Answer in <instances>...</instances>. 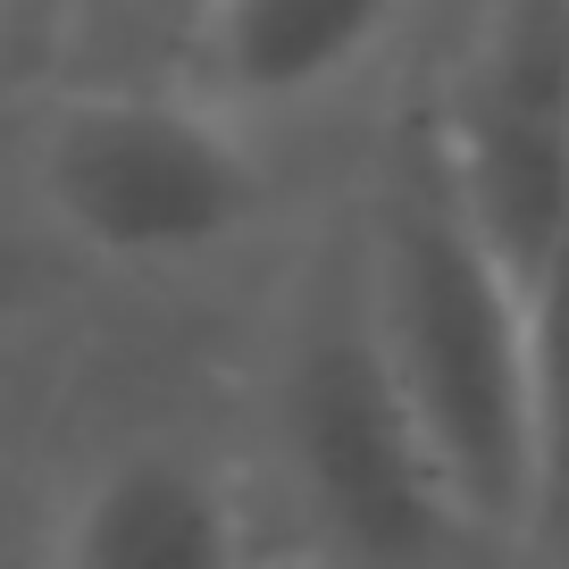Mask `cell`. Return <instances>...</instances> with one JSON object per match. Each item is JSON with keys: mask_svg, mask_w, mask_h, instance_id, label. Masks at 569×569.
<instances>
[{"mask_svg": "<svg viewBox=\"0 0 569 569\" xmlns=\"http://www.w3.org/2000/svg\"><path fill=\"white\" fill-rule=\"evenodd\" d=\"M528 360H536V519L528 545L569 569V243L528 293Z\"/></svg>", "mask_w": 569, "mask_h": 569, "instance_id": "obj_7", "label": "cell"}, {"mask_svg": "<svg viewBox=\"0 0 569 569\" xmlns=\"http://www.w3.org/2000/svg\"><path fill=\"white\" fill-rule=\"evenodd\" d=\"M0 34H9V18H0Z\"/></svg>", "mask_w": 569, "mask_h": 569, "instance_id": "obj_8", "label": "cell"}, {"mask_svg": "<svg viewBox=\"0 0 569 569\" xmlns=\"http://www.w3.org/2000/svg\"><path fill=\"white\" fill-rule=\"evenodd\" d=\"M419 118L486 260L536 293L569 243V9L511 0L469 18Z\"/></svg>", "mask_w": 569, "mask_h": 569, "instance_id": "obj_4", "label": "cell"}, {"mask_svg": "<svg viewBox=\"0 0 569 569\" xmlns=\"http://www.w3.org/2000/svg\"><path fill=\"white\" fill-rule=\"evenodd\" d=\"M277 436L310 528L343 569H461L469 552H495L427 461L419 427L377 360L360 284L327 293L302 319L277 386Z\"/></svg>", "mask_w": 569, "mask_h": 569, "instance_id": "obj_3", "label": "cell"}, {"mask_svg": "<svg viewBox=\"0 0 569 569\" xmlns=\"http://www.w3.org/2000/svg\"><path fill=\"white\" fill-rule=\"evenodd\" d=\"M402 18L386 0H218L193 9L168 34V68H177L184 101L218 109L227 126L302 109L319 92L352 84L377 51H393Z\"/></svg>", "mask_w": 569, "mask_h": 569, "instance_id": "obj_5", "label": "cell"}, {"mask_svg": "<svg viewBox=\"0 0 569 569\" xmlns=\"http://www.w3.org/2000/svg\"><path fill=\"white\" fill-rule=\"evenodd\" d=\"M51 569H251L234 486L193 445H126L76 486Z\"/></svg>", "mask_w": 569, "mask_h": 569, "instance_id": "obj_6", "label": "cell"}, {"mask_svg": "<svg viewBox=\"0 0 569 569\" xmlns=\"http://www.w3.org/2000/svg\"><path fill=\"white\" fill-rule=\"evenodd\" d=\"M360 310H369L377 360H386L461 519L486 545H528L536 519L528 293L469 234L419 109L393 126L386 177H377Z\"/></svg>", "mask_w": 569, "mask_h": 569, "instance_id": "obj_1", "label": "cell"}, {"mask_svg": "<svg viewBox=\"0 0 569 569\" xmlns=\"http://www.w3.org/2000/svg\"><path fill=\"white\" fill-rule=\"evenodd\" d=\"M26 177L76 251L118 268L218 251L268 201V168L243 126L168 84H68L34 118Z\"/></svg>", "mask_w": 569, "mask_h": 569, "instance_id": "obj_2", "label": "cell"}]
</instances>
